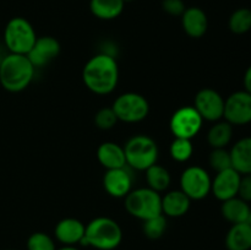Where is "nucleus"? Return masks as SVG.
I'll return each mask as SVG.
<instances>
[{
    "mask_svg": "<svg viewBox=\"0 0 251 250\" xmlns=\"http://www.w3.org/2000/svg\"><path fill=\"white\" fill-rule=\"evenodd\" d=\"M6 250H14V249H6Z\"/></svg>",
    "mask_w": 251,
    "mask_h": 250,
    "instance_id": "nucleus-37",
    "label": "nucleus"
},
{
    "mask_svg": "<svg viewBox=\"0 0 251 250\" xmlns=\"http://www.w3.org/2000/svg\"><path fill=\"white\" fill-rule=\"evenodd\" d=\"M56 250H80V249H77L76 247H71V245H64L63 248H60V249H56Z\"/></svg>",
    "mask_w": 251,
    "mask_h": 250,
    "instance_id": "nucleus-34",
    "label": "nucleus"
},
{
    "mask_svg": "<svg viewBox=\"0 0 251 250\" xmlns=\"http://www.w3.org/2000/svg\"><path fill=\"white\" fill-rule=\"evenodd\" d=\"M180 190L190 198L191 201H199L211 194L212 178L205 168L200 166H190L181 173Z\"/></svg>",
    "mask_w": 251,
    "mask_h": 250,
    "instance_id": "nucleus-8",
    "label": "nucleus"
},
{
    "mask_svg": "<svg viewBox=\"0 0 251 250\" xmlns=\"http://www.w3.org/2000/svg\"><path fill=\"white\" fill-rule=\"evenodd\" d=\"M233 137V125L226 120H218L207 132V142L212 149H226Z\"/></svg>",
    "mask_w": 251,
    "mask_h": 250,
    "instance_id": "nucleus-23",
    "label": "nucleus"
},
{
    "mask_svg": "<svg viewBox=\"0 0 251 250\" xmlns=\"http://www.w3.org/2000/svg\"><path fill=\"white\" fill-rule=\"evenodd\" d=\"M180 17L181 27L190 38L199 39L205 36L208 29V17L201 7H186Z\"/></svg>",
    "mask_w": 251,
    "mask_h": 250,
    "instance_id": "nucleus-16",
    "label": "nucleus"
},
{
    "mask_svg": "<svg viewBox=\"0 0 251 250\" xmlns=\"http://www.w3.org/2000/svg\"><path fill=\"white\" fill-rule=\"evenodd\" d=\"M226 248L228 250L251 249V225L249 222L232 225L226 235Z\"/></svg>",
    "mask_w": 251,
    "mask_h": 250,
    "instance_id": "nucleus-21",
    "label": "nucleus"
},
{
    "mask_svg": "<svg viewBox=\"0 0 251 250\" xmlns=\"http://www.w3.org/2000/svg\"><path fill=\"white\" fill-rule=\"evenodd\" d=\"M208 163L216 173L232 168L230 152L227 149H212L208 156Z\"/></svg>",
    "mask_w": 251,
    "mask_h": 250,
    "instance_id": "nucleus-28",
    "label": "nucleus"
},
{
    "mask_svg": "<svg viewBox=\"0 0 251 250\" xmlns=\"http://www.w3.org/2000/svg\"><path fill=\"white\" fill-rule=\"evenodd\" d=\"M203 119L193 105H184L172 114L169 129L174 137L194 139L202 129Z\"/></svg>",
    "mask_w": 251,
    "mask_h": 250,
    "instance_id": "nucleus-9",
    "label": "nucleus"
},
{
    "mask_svg": "<svg viewBox=\"0 0 251 250\" xmlns=\"http://www.w3.org/2000/svg\"><path fill=\"white\" fill-rule=\"evenodd\" d=\"M82 81L95 95L112 93L119 82V66L114 56L108 53H98L88 59L82 69Z\"/></svg>",
    "mask_w": 251,
    "mask_h": 250,
    "instance_id": "nucleus-1",
    "label": "nucleus"
},
{
    "mask_svg": "<svg viewBox=\"0 0 251 250\" xmlns=\"http://www.w3.org/2000/svg\"><path fill=\"white\" fill-rule=\"evenodd\" d=\"M36 68L28 56L9 53L0 60V85L7 92L26 90L34 77Z\"/></svg>",
    "mask_w": 251,
    "mask_h": 250,
    "instance_id": "nucleus-2",
    "label": "nucleus"
},
{
    "mask_svg": "<svg viewBox=\"0 0 251 250\" xmlns=\"http://www.w3.org/2000/svg\"><path fill=\"white\" fill-rule=\"evenodd\" d=\"M243 83H244V90L247 91V92L251 93V65L247 69V71H245Z\"/></svg>",
    "mask_w": 251,
    "mask_h": 250,
    "instance_id": "nucleus-33",
    "label": "nucleus"
},
{
    "mask_svg": "<svg viewBox=\"0 0 251 250\" xmlns=\"http://www.w3.org/2000/svg\"><path fill=\"white\" fill-rule=\"evenodd\" d=\"M250 212L251 207L249 202L240 199L239 196L223 201L221 206V213L223 218L232 225L249 222Z\"/></svg>",
    "mask_w": 251,
    "mask_h": 250,
    "instance_id": "nucleus-20",
    "label": "nucleus"
},
{
    "mask_svg": "<svg viewBox=\"0 0 251 250\" xmlns=\"http://www.w3.org/2000/svg\"><path fill=\"white\" fill-rule=\"evenodd\" d=\"M123 1H124L125 4H126V2H131V1H135V0H123Z\"/></svg>",
    "mask_w": 251,
    "mask_h": 250,
    "instance_id": "nucleus-35",
    "label": "nucleus"
},
{
    "mask_svg": "<svg viewBox=\"0 0 251 250\" xmlns=\"http://www.w3.org/2000/svg\"><path fill=\"white\" fill-rule=\"evenodd\" d=\"M232 168L239 174H251V136L238 140L230 149Z\"/></svg>",
    "mask_w": 251,
    "mask_h": 250,
    "instance_id": "nucleus-19",
    "label": "nucleus"
},
{
    "mask_svg": "<svg viewBox=\"0 0 251 250\" xmlns=\"http://www.w3.org/2000/svg\"><path fill=\"white\" fill-rule=\"evenodd\" d=\"M162 9L166 14L171 15V16L180 17L183 12L185 11L186 6L183 0H163Z\"/></svg>",
    "mask_w": 251,
    "mask_h": 250,
    "instance_id": "nucleus-31",
    "label": "nucleus"
},
{
    "mask_svg": "<svg viewBox=\"0 0 251 250\" xmlns=\"http://www.w3.org/2000/svg\"><path fill=\"white\" fill-rule=\"evenodd\" d=\"M249 223L251 225V212H250V217H249Z\"/></svg>",
    "mask_w": 251,
    "mask_h": 250,
    "instance_id": "nucleus-36",
    "label": "nucleus"
},
{
    "mask_svg": "<svg viewBox=\"0 0 251 250\" xmlns=\"http://www.w3.org/2000/svg\"><path fill=\"white\" fill-rule=\"evenodd\" d=\"M240 178H242V174L238 173L234 168L218 172L215 178L212 179L211 193L217 200L222 201V202L235 198L238 196Z\"/></svg>",
    "mask_w": 251,
    "mask_h": 250,
    "instance_id": "nucleus-14",
    "label": "nucleus"
},
{
    "mask_svg": "<svg viewBox=\"0 0 251 250\" xmlns=\"http://www.w3.org/2000/svg\"><path fill=\"white\" fill-rule=\"evenodd\" d=\"M118 120L127 124L140 123L150 113L149 100L136 92H125L118 96L112 105Z\"/></svg>",
    "mask_w": 251,
    "mask_h": 250,
    "instance_id": "nucleus-7",
    "label": "nucleus"
},
{
    "mask_svg": "<svg viewBox=\"0 0 251 250\" xmlns=\"http://www.w3.org/2000/svg\"><path fill=\"white\" fill-rule=\"evenodd\" d=\"M97 159L103 168L115 169L126 166L124 147L113 141H105L98 146Z\"/></svg>",
    "mask_w": 251,
    "mask_h": 250,
    "instance_id": "nucleus-18",
    "label": "nucleus"
},
{
    "mask_svg": "<svg viewBox=\"0 0 251 250\" xmlns=\"http://www.w3.org/2000/svg\"><path fill=\"white\" fill-rule=\"evenodd\" d=\"M190 206V198L186 194H184L180 189L167 191L162 196V213L166 217H183L189 212Z\"/></svg>",
    "mask_w": 251,
    "mask_h": 250,
    "instance_id": "nucleus-17",
    "label": "nucleus"
},
{
    "mask_svg": "<svg viewBox=\"0 0 251 250\" xmlns=\"http://www.w3.org/2000/svg\"><path fill=\"white\" fill-rule=\"evenodd\" d=\"M60 43L53 36L37 37L33 47L28 51L29 61L36 69H41L50 64L60 54Z\"/></svg>",
    "mask_w": 251,
    "mask_h": 250,
    "instance_id": "nucleus-12",
    "label": "nucleus"
},
{
    "mask_svg": "<svg viewBox=\"0 0 251 250\" xmlns=\"http://www.w3.org/2000/svg\"><path fill=\"white\" fill-rule=\"evenodd\" d=\"M124 199L125 210L130 216L137 220L146 221L162 215L161 194L152 190L149 186L132 189Z\"/></svg>",
    "mask_w": 251,
    "mask_h": 250,
    "instance_id": "nucleus-5",
    "label": "nucleus"
},
{
    "mask_svg": "<svg viewBox=\"0 0 251 250\" xmlns=\"http://www.w3.org/2000/svg\"><path fill=\"white\" fill-rule=\"evenodd\" d=\"M194 153V146L191 140L174 137L169 146V154L172 158L179 163H185L191 158Z\"/></svg>",
    "mask_w": 251,
    "mask_h": 250,
    "instance_id": "nucleus-26",
    "label": "nucleus"
},
{
    "mask_svg": "<svg viewBox=\"0 0 251 250\" xmlns=\"http://www.w3.org/2000/svg\"><path fill=\"white\" fill-rule=\"evenodd\" d=\"M225 100L218 91L213 88H202L196 93L193 107L203 120L216 123L223 119Z\"/></svg>",
    "mask_w": 251,
    "mask_h": 250,
    "instance_id": "nucleus-11",
    "label": "nucleus"
},
{
    "mask_svg": "<svg viewBox=\"0 0 251 250\" xmlns=\"http://www.w3.org/2000/svg\"><path fill=\"white\" fill-rule=\"evenodd\" d=\"M118 118L112 107L102 108L95 115V124L100 130H110L118 124Z\"/></svg>",
    "mask_w": 251,
    "mask_h": 250,
    "instance_id": "nucleus-30",
    "label": "nucleus"
},
{
    "mask_svg": "<svg viewBox=\"0 0 251 250\" xmlns=\"http://www.w3.org/2000/svg\"><path fill=\"white\" fill-rule=\"evenodd\" d=\"M142 222H144V225H142V230H144V234L146 235L149 239H159V238L166 233L167 218L163 213L156 216V217L149 218V220L146 221H142Z\"/></svg>",
    "mask_w": 251,
    "mask_h": 250,
    "instance_id": "nucleus-27",
    "label": "nucleus"
},
{
    "mask_svg": "<svg viewBox=\"0 0 251 250\" xmlns=\"http://www.w3.org/2000/svg\"><path fill=\"white\" fill-rule=\"evenodd\" d=\"M86 225L77 218L66 217L59 221L54 228V235L56 240L63 245H71L75 247L76 244H81L85 235Z\"/></svg>",
    "mask_w": 251,
    "mask_h": 250,
    "instance_id": "nucleus-15",
    "label": "nucleus"
},
{
    "mask_svg": "<svg viewBox=\"0 0 251 250\" xmlns=\"http://www.w3.org/2000/svg\"><path fill=\"white\" fill-rule=\"evenodd\" d=\"M123 0H90V11L96 19L112 21L118 19L124 11Z\"/></svg>",
    "mask_w": 251,
    "mask_h": 250,
    "instance_id": "nucleus-22",
    "label": "nucleus"
},
{
    "mask_svg": "<svg viewBox=\"0 0 251 250\" xmlns=\"http://www.w3.org/2000/svg\"><path fill=\"white\" fill-rule=\"evenodd\" d=\"M37 39L34 27L21 16L9 20L4 28V44L9 53L27 55Z\"/></svg>",
    "mask_w": 251,
    "mask_h": 250,
    "instance_id": "nucleus-6",
    "label": "nucleus"
},
{
    "mask_svg": "<svg viewBox=\"0 0 251 250\" xmlns=\"http://www.w3.org/2000/svg\"><path fill=\"white\" fill-rule=\"evenodd\" d=\"M146 181L147 186L157 193H163L169 188L172 183V176L168 169L164 168L163 166L159 164H153L146 169Z\"/></svg>",
    "mask_w": 251,
    "mask_h": 250,
    "instance_id": "nucleus-24",
    "label": "nucleus"
},
{
    "mask_svg": "<svg viewBox=\"0 0 251 250\" xmlns=\"http://www.w3.org/2000/svg\"><path fill=\"white\" fill-rule=\"evenodd\" d=\"M27 250H56L55 242L44 232H34L27 239Z\"/></svg>",
    "mask_w": 251,
    "mask_h": 250,
    "instance_id": "nucleus-29",
    "label": "nucleus"
},
{
    "mask_svg": "<svg viewBox=\"0 0 251 250\" xmlns=\"http://www.w3.org/2000/svg\"><path fill=\"white\" fill-rule=\"evenodd\" d=\"M228 27L234 34H244L251 29V10L239 7L232 12L228 20Z\"/></svg>",
    "mask_w": 251,
    "mask_h": 250,
    "instance_id": "nucleus-25",
    "label": "nucleus"
},
{
    "mask_svg": "<svg viewBox=\"0 0 251 250\" xmlns=\"http://www.w3.org/2000/svg\"><path fill=\"white\" fill-rule=\"evenodd\" d=\"M132 184L134 178L127 166L108 169L103 176V188L108 195L115 199L125 198L132 190Z\"/></svg>",
    "mask_w": 251,
    "mask_h": 250,
    "instance_id": "nucleus-13",
    "label": "nucleus"
},
{
    "mask_svg": "<svg viewBox=\"0 0 251 250\" xmlns=\"http://www.w3.org/2000/svg\"><path fill=\"white\" fill-rule=\"evenodd\" d=\"M226 122L229 124L248 125L251 123V93L245 90L237 91L228 96L225 100V114H223Z\"/></svg>",
    "mask_w": 251,
    "mask_h": 250,
    "instance_id": "nucleus-10",
    "label": "nucleus"
},
{
    "mask_svg": "<svg viewBox=\"0 0 251 250\" xmlns=\"http://www.w3.org/2000/svg\"><path fill=\"white\" fill-rule=\"evenodd\" d=\"M123 240L122 227L110 217H96L86 225L81 244L97 250H114Z\"/></svg>",
    "mask_w": 251,
    "mask_h": 250,
    "instance_id": "nucleus-3",
    "label": "nucleus"
},
{
    "mask_svg": "<svg viewBox=\"0 0 251 250\" xmlns=\"http://www.w3.org/2000/svg\"><path fill=\"white\" fill-rule=\"evenodd\" d=\"M124 147L126 166L135 171H146L157 163L158 146L149 135H134L126 141Z\"/></svg>",
    "mask_w": 251,
    "mask_h": 250,
    "instance_id": "nucleus-4",
    "label": "nucleus"
},
{
    "mask_svg": "<svg viewBox=\"0 0 251 250\" xmlns=\"http://www.w3.org/2000/svg\"><path fill=\"white\" fill-rule=\"evenodd\" d=\"M238 196L247 202H251V174H244L240 178Z\"/></svg>",
    "mask_w": 251,
    "mask_h": 250,
    "instance_id": "nucleus-32",
    "label": "nucleus"
}]
</instances>
